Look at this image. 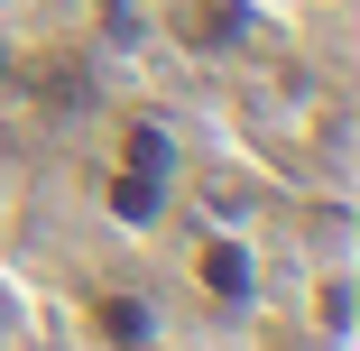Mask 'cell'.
<instances>
[{
	"label": "cell",
	"instance_id": "obj_1",
	"mask_svg": "<svg viewBox=\"0 0 360 351\" xmlns=\"http://www.w3.org/2000/svg\"><path fill=\"white\" fill-rule=\"evenodd\" d=\"M111 203H120L129 222H148V213H158V194H148V176H129V185H111Z\"/></svg>",
	"mask_w": 360,
	"mask_h": 351
},
{
	"label": "cell",
	"instance_id": "obj_2",
	"mask_svg": "<svg viewBox=\"0 0 360 351\" xmlns=\"http://www.w3.org/2000/svg\"><path fill=\"white\" fill-rule=\"evenodd\" d=\"M203 277H212L222 296H240V250H203Z\"/></svg>",
	"mask_w": 360,
	"mask_h": 351
}]
</instances>
